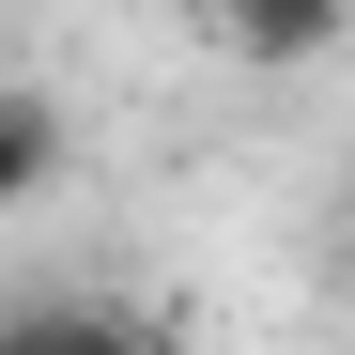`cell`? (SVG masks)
<instances>
[{
  "mask_svg": "<svg viewBox=\"0 0 355 355\" xmlns=\"http://www.w3.org/2000/svg\"><path fill=\"white\" fill-rule=\"evenodd\" d=\"M201 31L232 46V62H263V78H293V62H324V46L355 31V0H201Z\"/></svg>",
  "mask_w": 355,
  "mask_h": 355,
  "instance_id": "6da1fadb",
  "label": "cell"
},
{
  "mask_svg": "<svg viewBox=\"0 0 355 355\" xmlns=\"http://www.w3.org/2000/svg\"><path fill=\"white\" fill-rule=\"evenodd\" d=\"M46 186H62V93L16 78L0 93V201H46Z\"/></svg>",
  "mask_w": 355,
  "mask_h": 355,
  "instance_id": "7a4b0ae2",
  "label": "cell"
},
{
  "mask_svg": "<svg viewBox=\"0 0 355 355\" xmlns=\"http://www.w3.org/2000/svg\"><path fill=\"white\" fill-rule=\"evenodd\" d=\"M0 355H124V309H62V293H46V309H16Z\"/></svg>",
  "mask_w": 355,
  "mask_h": 355,
  "instance_id": "3957f363",
  "label": "cell"
},
{
  "mask_svg": "<svg viewBox=\"0 0 355 355\" xmlns=\"http://www.w3.org/2000/svg\"><path fill=\"white\" fill-rule=\"evenodd\" d=\"M124 355H186V340H170V324H124Z\"/></svg>",
  "mask_w": 355,
  "mask_h": 355,
  "instance_id": "277c9868",
  "label": "cell"
},
{
  "mask_svg": "<svg viewBox=\"0 0 355 355\" xmlns=\"http://www.w3.org/2000/svg\"><path fill=\"white\" fill-rule=\"evenodd\" d=\"M340 293H355V216H340Z\"/></svg>",
  "mask_w": 355,
  "mask_h": 355,
  "instance_id": "5b68a950",
  "label": "cell"
}]
</instances>
